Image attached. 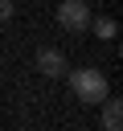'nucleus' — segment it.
<instances>
[{
	"instance_id": "obj_1",
	"label": "nucleus",
	"mask_w": 123,
	"mask_h": 131,
	"mask_svg": "<svg viewBox=\"0 0 123 131\" xmlns=\"http://www.w3.org/2000/svg\"><path fill=\"white\" fill-rule=\"evenodd\" d=\"M70 86H74L78 102H86V106H98V102L111 94V86H107V74H102V70H94V66H82V70H74V74H70Z\"/></svg>"
},
{
	"instance_id": "obj_2",
	"label": "nucleus",
	"mask_w": 123,
	"mask_h": 131,
	"mask_svg": "<svg viewBox=\"0 0 123 131\" xmlns=\"http://www.w3.org/2000/svg\"><path fill=\"white\" fill-rule=\"evenodd\" d=\"M57 25L66 33H86L90 29V4L86 0H61L57 4Z\"/></svg>"
},
{
	"instance_id": "obj_3",
	"label": "nucleus",
	"mask_w": 123,
	"mask_h": 131,
	"mask_svg": "<svg viewBox=\"0 0 123 131\" xmlns=\"http://www.w3.org/2000/svg\"><path fill=\"white\" fill-rule=\"evenodd\" d=\"M37 70H41L45 78H61L70 66H66V53H57V49L45 45V49H37Z\"/></svg>"
},
{
	"instance_id": "obj_4",
	"label": "nucleus",
	"mask_w": 123,
	"mask_h": 131,
	"mask_svg": "<svg viewBox=\"0 0 123 131\" xmlns=\"http://www.w3.org/2000/svg\"><path fill=\"white\" fill-rule=\"evenodd\" d=\"M98 106H102V127H107V131H119V123H123V106H119V98L107 94Z\"/></svg>"
},
{
	"instance_id": "obj_5",
	"label": "nucleus",
	"mask_w": 123,
	"mask_h": 131,
	"mask_svg": "<svg viewBox=\"0 0 123 131\" xmlns=\"http://www.w3.org/2000/svg\"><path fill=\"white\" fill-rule=\"evenodd\" d=\"M90 29H94V37H98V41H115V33H119V25H115L111 16H98V20L90 16Z\"/></svg>"
},
{
	"instance_id": "obj_6",
	"label": "nucleus",
	"mask_w": 123,
	"mask_h": 131,
	"mask_svg": "<svg viewBox=\"0 0 123 131\" xmlns=\"http://www.w3.org/2000/svg\"><path fill=\"white\" fill-rule=\"evenodd\" d=\"M12 16V0H0V20H8Z\"/></svg>"
}]
</instances>
